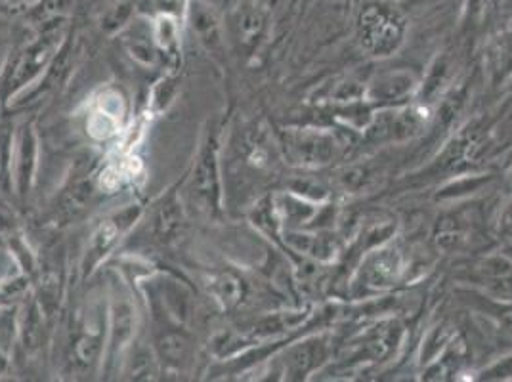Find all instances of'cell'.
Segmentation results:
<instances>
[{
  "label": "cell",
  "instance_id": "7",
  "mask_svg": "<svg viewBox=\"0 0 512 382\" xmlns=\"http://www.w3.org/2000/svg\"><path fill=\"white\" fill-rule=\"evenodd\" d=\"M107 344V310L88 306L75 323L71 339V363L79 371H90L104 363Z\"/></svg>",
  "mask_w": 512,
  "mask_h": 382
},
{
  "label": "cell",
  "instance_id": "10",
  "mask_svg": "<svg viewBox=\"0 0 512 382\" xmlns=\"http://www.w3.org/2000/svg\"><path fill=\"white\" fill-rule=\"evenodd\" d=\"M195 41L201 44L214 60L226 58V22L207 0H190L186 18Z\"/></svg>",
  "mask_w": 512,
  "mask_h": 382
},
{
  "label": "cell",
  "instance_id": "2",
  "mask_svg": "<svg viewBox=\"0 0 512 382\" xmlns=\"http://www.w3.org/2000/svg\"><path fill=\"white\" fill-rule=\"evenodd\" d=\"M65 39V23L39 29L37 37L25 44L12 60V65L4 69L0 77V102H10L27 86L33 85L52 64Z\"/></svg>",
  "mask_w": 512,
  "mask_h": 382
},
{
  "label": "cell",
  "instance_id": "9",
  "mask_svg": "<svg viewBox=\"0 0 512 382\" xmlns=\"http://www.w3.org/2000/svg\"><path fill=\"white\" fill-rule=\"evenodd\" d=\"M39 169V136L33 123H22L12 134L10 184L16 195L25 201L33 190Z\"/></svg>",
  "mask_w": 512,
  "mask_h": 382
},
{
  "label": "cell",
  "instance_id": "27",
  "mask_svg": "<svg viewBox=\"0 0 512 382\" xmlns=\"http://www.w3.org/2000/svg\"><path fill=\"white\" fill-rule=\"evenodd\" d=\"M497 228H499V234L512 237V199L503 207V211L499 213Z\"/></svg>",
  "mask_w": 512,
  "mask_h": 382
},
{
  "label": "cell",
  "instance_id": "18",
  "mask_svg": "<svg viewBox=\"0 0 512 382\" xmlns=\"http://www.w3.org/2000/svg\"><path fill=\"white\" fill-rule=\"evenodd\" d=\"M44 316L46 310L39 298L31 297L25 300L22 316H20V340L27 352H35L41 348L44 339Z\"/></svg>",
  "mask_w": 512,
  "mask_h": 382
},
{
  "label": "cell",
  "instance_id": "4",
  "mask_svg": "<svg viewBox=\"0 0 512 382\" xmlns=\"http://www.w3.org/2000/svg\"><path fill=\"white\" fill-rule=\"evenodd\" d=\"M279 148L283 149L285 159L300 169H318L329 165L339 144L333 134L316 128H281Z\"/></svg>",
  "mask_w": 512,
  "mask_h": 382
},
{
  "label": "cell",
  "instance_id": "3",
  "mask_svg": "<svg viewBox=\"0 0 512 382\" xmlns=\"http://www.w3.org/2000/svg\"><path fill=\"white\" fill-rule=\"evenodd\" d=\"M407 18L404 12L384 0L363 6L356 25V39L371 58H390L406 43Z\"/></svg>",
  "mask_w": 512,
  "mask_h": 382
},
{
  "label": "cell",
  "instance_id": "23",
  "mask_svg": "<svg viewBox=\"0 0 512 382\" xmlns=\"http://www.w3.org/2000/svg\"><path fill=\"white\" fill-rule=\"evenodd\" d=\"M125 46H127L128 54L142 65H153L159 58V50L153 41L151 35V23L148 29H130L127 37H125Z\"/></svg>",
  "mask_w": 512,
  "mask_h": 382
},
{
  "label": "cell",
  "instance_id": "17",
  "mask_svg": "<svg viewBox=\"0 0 512 382\" xmlns=\"http://www.w3.org/2000/svg\"><path fill=\"white\" fill-rule=\"evenodd\" d=\"M155 354L161 361H165L169 367L180 369L186 365L192 356V340L182 327L163 329V333L155 340Z\"/></svg>",
  "mask_w": 512,
  "mask_h": 382
},
{
  "label": "cell",
  "instance_id": "16",
  "mask_svg": "<svg viewBox=\"0 0 512 382\" xmlns=\"http://www.w3.org/2000/svg\"><path fill=\"white\" fill-rule=\"evenodd\" d=\"M404 272V260L394 247H379L365 258L362 277L367 287L383 291L396 285Z\"/></svg>",
  "mask_w": 512,
  "mask_h": 382
},
{
  "label": "cell",
  "instance_id": "1",
  "mask_svg": "<svg viewBox=\"0 0 512 382\" xmlns=\"http://www.w3.org/2000/svg\"><path fill=\"white\" fill-rule=\"evenodd\" d=\"M220 132L222 127L211 121L199 148L195 153L188 182H186V195L193 207L209 218L222 216V170H220Z\"/></svg>",
  "mask_w": 512,
  "mask_h": 382
},
{
  "label": "cell",
  "instance_id": "14",
  "mask_svg": "<svg viewBox=\"0 0 512 382\" xmlns=\"http://www.w3.org/2000/svg\"><path fill=\"white\" fill-rule=\"evenodd\" d=\"M153 302L157 306V314H163V318H167L172 325L186 327L190 323L193 302L190 291L182 285V281L169 276L159 277Z\"/></svg>",
  "mask_w": 512,
  "mask_h": 382
},
{
  "label": "cell",
  "instance_id": "22",
  "mask_svg": "<svg viewBox=\"0 0 512 382\" xmlns=\"http://www.w3.org/2000/svg\"><path fill=\"white\" fill-rule=\"evenodd\" d=\"M136 344V340H134ZM130 346L125 358H123V373L128 379L136 381H150L157 373V354L146 346Z\"/></svg>",
  "mask_w": 512,
  "mask_h": 382
},
{
  "label": "cell",
  "instance_id": "19",
  "mask_svg": "<svg viewBox=\"0 0 512 382\" xmlns=\"http://www.w3.org/2000/svg\"><path fill=\"white\" fill-rule=\"evenodd\" d=\"M73 8V0H37L25 12L29 23L39 31L44 27L62 25L67 22L69 12Z\"/></svg>",
  "mask_w": 512,
  "mask_h": 382
},
{
  "label": "cell",
  "instance_id": "12",
  "mask_svg": "<svg viewBox=\"0 0 512 382\" xmlns=\"http://www.w3.org/2000/svg\"><path fill=\"white\" fill-rule=\"evenodd\" d=\"M419 90V79L411 71H390L377 75L363 90V100L384 107L404 106Z\"/></svg>",
  "mask_w": 512,
  "mask_h": 382
},
{
  "label": "cell",
  "instance_id": "28",
  "mask_svg": "<svg viewBox=\"0 0 512 382\" xmlns=\"http://www.w3.org/2000/svg\"><path fill=\"white\" fill-rule=\"evenodd\" d=\"M37 0H0V4H6L10 8H23L27 10L31 4H35Z\"/></svg>",
  "mask_w": 512,
  "mask_h": 382
},
{
  "label": "cell",
  "instance_id": "26",
  "mask_svg": "<svg viewBox=\"0 0 512 382\" xmlns=\"http://www.w3.org/2000/svg\"><path fill=\"white\" fill-rule=\"evenodd\" d=\"M10 157H12V134H0V184L10 180Z\"/></svg>",
  "mask_w": 512,
  "mask_h": 382
},
{
  "label": "cell",
  "instance_id": "29",
  "mask_svg": "<svg viewBox=\"0 0 512 382\" xmlns=\"http://www.w3.org/2000/svg\"><path fill=\"white\" fill-rule=\"evenodd\" d=\"M6 369H8V358L0 352V375H4Z\"/></svg>",
  "mask_w": 512,
  "mask_h": 382
},
{
  "label": "cell",
  "instance_id": "8",
  "mask_svg": "<svg viewBox=\"0 0 512 382\" xmlns=\"http://www.w3.org/2000/svg\"><path fill=\"white\" fill-rule=\"evenodd\" d=\"M138 314L136 304L127 291H117L111 295L107 306V344L104 363L107 369H113L128 352L136 340Z\"/></svg>",
  "mask_w": 512,
  "mask_h": 382
},
{
  "label": "cell",
  "instance_id": "13",
  "mask_svg": "<svg viewBox=\"0 0 512 382\" xmlns=\"http://www.w3.org/2000/svg\"><path fill=\"white\" fill-rule=\"evenodd\" d=\"M329 356V344L321 337L304 339L287 348L278 361L279 375L283 379H304L323 365Z\"/></svg>",
  "mask_w": 512,
  "mask_h": 382
},
{
  "label": "cell",
  "instance_id": "30",
  "mask_svg": "<svg viewBox=\"0 0 512 382\" xmlns=\"http://www.w3.org/2000/svg\"><path fill=\"white\" fill-rule=\"evenodd\" d=\"M509 176H511V182H512V167H511V170H509Z\"/></svg>",
  "mask_w": 512,
  "mask_h": 382
},
{
  "label": "cell",
  "instance_id": "25",
  "mask_svg": "<svg viewBox=\"0 0 512 382\" xmlns=\"http://www.w3.org/2000/svg\"><path fill=\"white\" fill-rule=\"evenodd\" d=\"M92 193H94V184L90 180H77L64 195L62 211L69 214V216L81 213L86 205L90 203Z\"/></svg>",
  "mask_w": 512,
  "mask_h": 382
},
{
  "label": "cell",
  "instance_id": "21",
  "mask_svg": "<svg viewBox=\"0 0 512 382\" xmlns=\"http://www.w3.org/2000/svg\"><path fill=\"white\" fill-rule=\"evenodd\" d=\"M209 293L224 310H234L245 297V283L232 272H218L211 276Z\"/></svg>",
  "mask_w": 512,
  "mask_h": 382
},
{
  "label": "cell",
  "instance_id": "15",
  "mask_svg": "<svg viewBox=\"0 0 512 382\" xmlns=\"http://www.w3.org/2000/svg\"><path fill=\"white\" fill-rule=\"evenodd\" d=\"M151 235L161 245H171L178 241L186 228V207L182 203V195L171 190L155 207L151 214Z\"/></svg>",
  "mask_w": 512,
  "mask_h": 382
},
{
  "label": "cell",
  "instance_id": "5",
  "mask_svg": "<svg viewBox=\"0 0 512 382\" xmlns=\"http://www.w3.org/2000/svg\"><path fill=\"white\" fill-rule=\"evenodd\" d=\"M270 22L272 12L264 2L237 0L226 18V35L239 54L251 58L266 41Z\"/></svg>",
  "mask_w": 512,
  "mask_h": 382
},
{
  "label": "cell",
  "instance_id": "20",
  "mask_svg": "<svg viewBox=\"0 0 512 382\" xmlns=\"http://www.w3.org/2000/svg\"><path fill=\"white\" fill-rule=\"evenodd\" d=\"M180 22L172 16L151 18V35L159 52H163L169 60H176L180 54Z\"/></svg>",
  "mask_w": 512,
  "mask_h": 382
},
{
  "label": "cell",
  "instance_id": "6",
  "mask_svg": "<svg viewBox=\"0 0 512 382\" xmlns=\"http://www.w3.org/2000/svg\"><path fill=\"white\" fill-rule=\"evenodd\" d=\"M142 214H144V207L134 203V205L123 207L117 213L109 214L94 228V232L88 237L85 255L81 262V272L85 279L100 268V264L113 253V249L123 239V235H127L136 226Z\"/></svg>",
  "mask_w": 512,
  "mask_h": 382
},
{
  "label": "cell",
  "instance_id": "11",
  "mask_svg": "<svg viewBox=\"0 0 512 382\" xmlns=\"http://www.w3.org/2000/svg\"><path fill=\"white\" fill-rule=\"evenodd\" d=\"M73 60H75V44L73 39H65L64 44L60 46L58 54L54 56L52 64L46 67L43 75L33 83L22 90L18 96H14L8 106L10 107H25L39 102L44 96L52 94L54 90H58L60 86L64 85L67 77L71 75L73 69Z\"/></svg>",
  "mask_w": 512,
  "mask_h": 382
},
{
  "label": "cell",
  "instance_id": "24",
  "mask_svg": "<svg viewBox=\"0 0 512 382\" xmlns=\"http://www.w3.org/2000/svg\"><path fill=\"white\" fill-rule=\"evenodd\" d=\"M190 0H138L136 12L144 18H157V16H172L178 20L186 18Z\"/></svg>",
  "mask_w": 512,
  "mask_h": 382
}]
</instances>
